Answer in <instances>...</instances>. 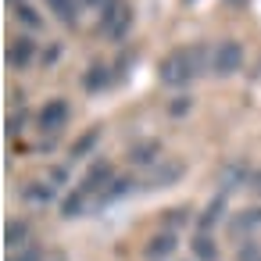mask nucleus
<instances>
[{"label": "nucleus", "mask_w": 261, "mask_h": 261, "mask_svg": "<svg viewBox=\"0 0 261 261\" xmlns=\"http://www.w3.org/2000/svg\"><path fill=\"white\" fill-rule=\"evenodd\" d=\"M204 68H207V65H204V47H190V50L179 47V50L165 54V61L158 65V75H161L165 86H186V83L197 79Z\"/></svg>", "instance_id": "f257e3e1"}, {"label": "nucleus", "mask_w": 261, "mask_h": 261, "mask_svg": "<svg viewBox=\"0 0 261 261\" xmlns=\"http://www.w3.org/2000/svg\"><path fill=\"white\" fill-rule=\"evenodd\" d=\"M211 68H215V75H236L240 68H243V47L236 43V40H222L218 47H215V54H211Z\"/></svg>", "instance_id": "f03ea898"}, {"label": "nucleus", "mask_w": 261, "mask_h": 261, "mask_svg": "<svg viewBox=\"0 0 261 261\" xmlns=\"http://www.w3.org/2000/svg\"><path fill=\"white\" fill-rule=\"evenodd\" d=\"M129 22H133V15H129V8L122 4V0H111V4L104 8V15H100V25H104V33L111 40H122L129 33Z\"/></svg>", "instance_id": "7ed1b4c3"}, {"label": "nucleus", "mask_w": 261, "mask_h": 261, "mask_svg": "<svg viewBox=\"0 0 261 261\" xmlns=\"http://www.w3.org/2000/svg\"><path fill=\"white\" fill-rule=\"evenodd\" d=\"M68 115H72V108H68V100H50V104H43L40 108V129H47V133H58L61 125H68Z\"/></svg>", "instance_id": "20e7f679"}, {"label": "nucleus", "mask_w": 261, "mask_h": 261, "mask_svg": "<svg viewBox=\"0 0 261 261\" xmlns=\"http://www.w3.org/2000/svg\"><path fill=\"white\" fill-rule=\"evenodd\" d=\"M182 175H186V165H182V161H161V165H154V172H150V186H154V190L175 186Z\"/></svg>", "instance_id": "39448f33"}, {"label": "nucleus", "mask_w": 261, "mask_h": 261, "mask_svg": "<svg viewBox=\"0 0 261 261\" xmlns=\"http://www.w3.org/2000/svg\"><path fill=\"white\" fill-rule=\"evenodd\" d=\"M125 158H129V165H140V168H143V165H158V161H161V143H158V140H140V143L129 147Z\"/></svg>", "instance_id": "423d86ee"}, {"label": "nucleus", "mask_w": 261, "mask_h": 261, "mask_svg": "<svg viewBox=\"0 0 261 261\" xmlns=\"http://www.w3.org/2000/svg\"><path fill=\"white\" fill-rule=\"evenodd\" d=\"M115 175H111V165H93L90 172H86V179H83V186H79V193H104V186L111 182Z\"/></svg>", "instance_id": "0eeeda50"}, {"label": "nucleus", "mask_w": 261, "mask_h": 261, "mask_svg": "<svg viewBox=\"0 0 261 261\" xmlns=\"http://www.w3.org/2000/svg\"><path fill=\"white\" fill-rule=\"evenodd\" d=\"M229 229H232L236 236H240V232H243V236L257 232V229H261V207H247V211H240V215L229 222Z\"/></svg>", "instance_id": "6e6552de"}, {"label": "nucleus", "mask_w": 261, "mask_h": 261, "mask_svg": "<svg viewBox=\"0 0 261 261\" xmlns=\"http://www.w3.org/2000/svg\"><path fill=\"white\" fill-rule=\"evenodd\" d=\"M179 247V240H175V232H158L150 243H147V257H154V261H161V257H168L172 250Z\"/></svg>", "instance_id": "1a4fd4ad"}, {"label": "nucleus", "mask_w": 261, "mask_h": 261, "mask_svg": "<svg viewBox=\"0 0 261 261\" xmlns=\"http://www.w3.org/2000/svg\"><path fill=\"white\" fill-rule=\"evenodd\" d=\"M218 182H222V193H229V190H236V186L250 182V172H247V165H240V161H236V165H229V168L222 172V179H218Z\"/></svg>", "instance_id": "9d476101"}, {"label": "nucleus", "mask_w": 261, "mask_h": 261, "mask_svg": "<svg viewBox=\"0 0 261 261\" xmlns=\"http://www.w3.org/2000/svg\"><path fill=\"white\" fill-rule=\"evenodd\" d=\"M111 83V72H108V65H90V72L83 75V86L90 90V93H97V90H104Z\"/></svg>", "instance_id": "9b49d317"}, {"label": "nucleus", "mask_w": 261, "mask_h": 261, "mask_svg": "<svg viewBox=\"0 0 261 261\" xmlns=\"http://www.w3.org/2000/svg\"><path fill=\"white\" fill-rule=\"evenodd\" d=\"M133 190V179H122V175H115L108 186H104V193L97 197V204H108V200H118L122 193H129Z\"/></svg>", "instance_id": "f8f14e48"}, {"label": "nucleus", "mask_w": 261, "mask_h": 261, "mask_svg": "<svg viewBox=\"0 0 261 261\" xmlns=\"http://www.w3.org/2000/svg\"><path fill=\"white\" fill-rule=\"evenodd\" d=\"M8 61H11L15 68H25V65L33 61V43H29V40H15V47L8 50Z\"/></svg>", "instance_id": "ddd939ff"}, {"label": "nucleus", "mask_w": 261, "mask_h": 261, "mask_svg": "<svg viewBox=\"0 0 261 261\" xmlns=\"http://www.w3.org/2000/svg\"><path fill=\"white\" fill-rule=\"evenodd\" d=\"M190 243H193V254H197L200 261H215V257H218V247L211 243V236H207V232H197Z\"/></svg>", "instance_id": "4468645a"}, {"label": "nucleus", "mask_w": 261, "mask_h": 261, "mask_svg": "<svg viewBox=\"0 0 261 261\" xmlns=\"http://www.w3.org/2000/svg\"><path fill=\"white\" fill-rule=\"evenodd\" d=\"M22 197H25L29 204H47V200L54 197V186H47V182H29V186L22 190Z\"/></svg>", "instance_id": "2eb2a0df"}, {"label": "nucleus", "mask_w": 261, "mask_h": 261, "mask_svg": "<svg viewBox=\"0 0 261 261\" xmlns=\"http://www.w3.org/2000/svg\"><path fill=\"white\" fill-rule=\"evenodd\" d=\"M222 215H225V204H222V197H218V200H211V204H207V211L200 215V232H207L211 225H218V222H222Z\"/></svg>", "instance_id": "dca6fc26"}, {"label": "nucleus", "mask_w": 261, "mask_h": 261, "mask_svg": "<svg viewBox=\"0 0 261 261\" xmlns=\"http://www.w3.org/2000/svg\"><path fill=\"white\" fill-rule=\"evenodd\" d=\"M25 236H29V225L25 222H8V229H4V243L8 247H22Z\"/></svg>", "instance_id": "f3484780"}, {"label": "nucleus", "mask_w": 261, "mask_h": 261, "mask_svg": "<svg viewBox=\"0 0 261 261\" xmlns=\"http://www.w3.org/2000/svg\"><path fill=\"white\" fill-rule=\"evenodd\" d=\"M97 140H100V125H97V129H90L86 136H79V143L72 147V158H86V154L93 150V143H97Z\"/></svg>", "instance_id": "a211bd4d"}, {"label": "nucleus", "mask_w": 261, "mask_h": 261, "mask_svg": "<svg viewBox=\"0 0 261 261\" xmlns=\"http://www.w3.org/2000/svg\"><path fill=\"white\" fill-rule=\"evenodd\" d=\"M47 4H50V11H54L61 22H72V18H75V4H72V0H47Z\"/></svg>", "instance_id": "6ab92c4d"}, {"label": "nucleus", "mask_w": 261, "mask_h": 261, "mask_svg": "<svg viewBox=\"0 0 261 261\" xmlns=\"http://www.w3.org/2000/svg\"><path fill=\"white\" fill-rule=\"evenodd\" d=\"M83 197H86V193H72V197L65 200V218H72V215H83Z\"/></svg>", "instance_id": "aec40b11"}, {"label": "nucleus", "mask_w": 261, "mask_h": 261, "mask_svg": "<svg viewBox=\"0 0 261 261\" xmlns=\"http://www.w3.org/2000/svg\"><path fill=\"white\" fill-rule=\"evenodd\" d=\"M165 222H168V232H172L175 225H182V222H190V207H172V215H168Z\"/></svg>", "instance_id": "412c9836"}, {"label": "nucleus", "mask_w": 261, "mask_h": 261, "mask_svg": "<svg viewBox=\"0 0 261 261\" xmlns=\"http://www.w3.org/2000/svg\"><path fill=\"white\" fill-rule=\"evenodd\" d=\"M240 261H261V243H247V247H240Z\"/></svg>", "instance_id": "4be33fe9"}, {"label": "nucleus", "mask_w": 261, "mask_h": 261, "mask_svg": "<svg viewBox=\"0 0 261 261\" xmlns=\"http://www.w3.org/2000/svg\"><path fill=\"white\" fill-rule=\"evenodd\" d=\"M18 18H22L25 25H40V15H33V8H25V4L18 8Z\"/></svg>", "instance_id": "5701e85b"}, {"label": "nucleus", "mask_w": 261, "mask_h": 261, "mask_svg": "<svg viewBox=\"0 0 261 261\" xmlns=\"http://www.w3.org/2000/svg\"><path fill=\"white\" fill-rule=\"evenodd\" d=\"M172 115H182V111H190V97H179V100H172V108H168Z\"/></svg>", "instance_id": "b1692460"}, {"label": "nucleus", "mask_w": 261, "mask_h": 261, "mask_svg": "<svg viewBox=\"0 0 261 261\" xmlns=\"http://www.w3.org/2000/svg\"><path fill=\"white\" fill-rule=\"evenodd\" d=\"M15 261H40V250H36V247H29V250H22Z\"/></svg>", "instance_id": "393cba45"}, {"label": "nucleus", "mask_w": 261, "mask_h": 261, "mask_svg": "<svg viewBox=\"0 0 261 261\" xmlns=\"http://www.w3.org/2000/svg\"><path fill=\"white\" fill-rule=\"evenodd\" d=\"M250 190H254V193H257V197H261V168H257V172H254V175H250Z\"/></svg>", "instance_id": "a878e982"}]
</instances>
